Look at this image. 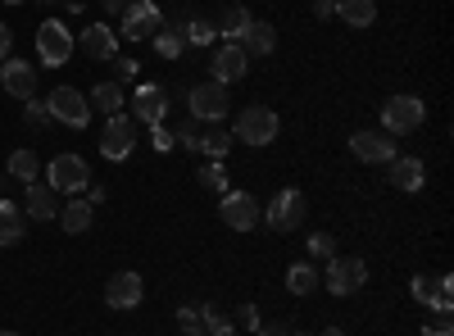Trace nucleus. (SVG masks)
I'll return each instance as SVG.
<instances>
[{
    "instance_id": "423d86ee",
    "label": "nucleus",
    "mask_w": 454,
    "mask_h": 336,
    "mask_svg": "<svg viewBox=\"0 0 454 336\" xmlns=\"http://www.w3.org/2000/svg\"><path fill=\"white\" fill-rule=\"evenodd\" d=\"M46 109H51V123H68V128H87L91 123V105L78 87H55L46 96Z\"/></svg>"
},
{
    "instance_id": "09e8293b",
    "label": "nucleus",
    "mask_w": 454,
    "mask_h": 336,
    "mask_svg": "<svg viewBox=\"0 0 454 336\" xmlns=\"http://www.w3.org/2000/svg\"><path fill=\"white\" fill-rule=\"evenodd\" d=\"M323 336H346V332H340V327H327V332H323Z\"/></svg>"
},
{
    "instance_id": "4c0bfd02",
    "label": "nucleus",
    "mask_w": 454,
    "mask_h": 336,
    "mask_svg": "<svg viewBox=\"0 0 454 336\" xmlns=\"http://www.w3.org/2000/svg\"><path fill=\"white\" fill-rule=\"evenodd\" d=\"M423 336H454V318L450 314H432L423 323Z\"/></svg>"
},
{
    "instance_id": "8fccbe9b",
    "label": "nucleus",
    "mask_w": 454,
    "mask_h": 336,
    "mask_svg": "<svg viewBox=\"0 0 454 336\" xmlns=\"http://www.w3.org/2000/svg\"><path fill=\"white\" fill-rule=\"evenodd\" d=\"M0 5H23V0H0Z\"/></svg>"
},
{
    "instance_id": "5701e85b",
    "label": "nucleus",
    "mask_w": 454,
    "mask_h": 336,
    "mask_svg": "<svg viewBox=\"0 0 454 336\" xmlns=\"http://www.w3.org/2000/svg\"><path fill=\"white\" fill-rule=\"evenodd\" d=\"M336 19L350 27H372L377 19V0H336Z\"/></svg>"
},
{
    "instance_id": "7ed1b4c3",
    "label": "nucleus",
    "mask_w": 454,
    "mask_h": 336,
    "mask_svg": "<svg viewBox=\"0 0 454 336\" xmlns=\"http://www.w3.org/2000/svg\"><path fill=\"white\" fill-rule=\"evenodd\" d=\"M278 132H282V119L273 114L269 105H250V109H241V114H237V128H232V137L246 141V145H269Z\"/></svg>"
},
{
    "instance_id": "a878e982",
    "label": "nucleus",
    "mask_w": 454,
    "mask_h": 336,
    "mask_svg": "<svg viewBox=\"0 0 454 336\" xmlns=\"http://www.w3.org/2000/svg\"><path fill=\"white\" fill-rule=\"evenodd\" d=\"M286 291L291 295H314L318 291V269L314 264H291L286 269Z\"/></svg>"
},
{
    "instance_id": "a211bd4d",
    "label": "nucleus",
    "mask_w": 454,
    "mask_h": 336,
    "mask_svg": "<svg viewBox=\"0 0 454 336\" xmlns=\"http://www.w3.org/2000/svg\"><path fill=\"white\" fill-rule=\"evenodd\" d=\"M391 186L395 191H423V182H427V168L423 160H413V155H391Z\"/></svg>"
},
{
    "instance_id": "ea45409f",
    "label": "nucleus",
    "mask_w": 454,
    "mask_h": 336,
    "mask_svg": "<svg viewBox=\"0 0 454 336\" xmlns=\"http://www.w3.org/2000/svg\"><path fill=\"white\" fill-rule=\"evenodd\" d=\"M137 64L141 59H119V55H114V73H119V82H137Z\"/></svg>"
},
{
    "instance_id": "39448f33",
    "label": "nucleus",
    "mask_w": 454,
    "mask_h": 336,
    "mask_svg": "<svg viewBox=\"0 0 454 336\" xmlns=\"http://www.w3.org/2000/svg\"><path fill=\"white\" fill-rule=\"evenodd\" d=\"M73 32H68V23L64 19H46L42 27H36V59L42 64H51V68H59L68 55H73Z\"/></svg>"
},
{
    "instance_id": "a19ab883",
    "label": "nucleus",
    "mask_w": 454,
    "mask_h": 336,
    "mask_svg": "<svg viewBox=\"0 0 454 336\" xmlns=\"http://www.w3.org/2000/svg\"><path fill=\"white\" fill-rule=\"evenodd\" d=\"M237 314H241V318H237V327H246V332H254V327H259V309H254V305H246V309H237Z\"/></svg>"
},
{
    "instance_id": "3c124183",
    "label": "nucleus",
    "mask_w": 454,
    "mask_h": 336,
    "mask_svg": "<svg viewBox=\"0 0 454 336\" xmlns=\"http://www.w3.org/2000/svg\"><path fill=\"white\" fill-rule=\"evenodd\" d=\"M286 336H314V332H286Z\"/></svg>"
},
{
    "instance_id": "de8ad7c7",
    "label": "nucleus",
    "mask_w": 454,
    "mask_h": 336,
    "mask_svg": "<svg viewBox=\"0 0 454 336\" xmlns=\"http://www.w3.org/2000/svg\"><path fill=\"white\" fill-rule=\"evenodd\" d=\"M87 205H105V186H87Z\"/></svg>"
},
{
    "instance_id": "a18cd8bd",
    "label": "nucleus",
    "mask_w": 454,
    "mask_h": 336,
    "mask_svg": "<svg viewBox=\"0 0 454 336\" xmlns=\"http://www.w3.org/2000/svg\"><path fill=\"white\" fill-rule=\"evenodd\" d=\"M314 14L318 19H332L336 14V0H314Z\"/></svg>"
},
{
    "instance_id": "37998d69",
    "label": "nucleus",
    "mask_w": 454,
    "mask_h": 336,
    "mask_svg": "<svg viewBox=\"0 0 454 336\" xmlns=\"http://www.w3.org/2000/svg\"><path fill=\"white\" fill-rule=\"evenodd\" d=\"M254 332H259V336H286L291 327H286V323H259Z\"/></svg>"
},
{
    "instance_id": "1a4fd4ad",
    "label": "nucleus",
    "mask_w": 454,
    "mask_h": 336,
    "mask_svg": "<svg viewBox=\"0 0 454 336\" xmlns=\"http://www.w3.org/2000/svg\"><path fill=\"white\" fill-rule=\"evenodd\" d=\"M223 223L232 232H254L259 223H263V205L250 196V191H223V205H218Z\"/></svg>"
},
{
    "instance_id": "f257e3e1",
    "label": "nucleus",
    "mask_w": 454,
    "mask_h": 336,
    "mask_svg": "<svg viewBox=\"0 0 454 336\" xmlns=\"http://www.w3.org/2000/svg\"><path fill=\"white\" fill-rule=\"evenodd\" d=\"M423 123H427V105L419 96H391L382 105V132H391V137L419 132Z\"/></svg>"
},
{
    "instance_id": "0eeeda50",
    "label": "nucleus",
    "mask_w": 454,
    "mask_h": 336,
    "mask_svg": "<svg viewBox=\"0 0 454 336\" xmlns=\"http://www.w3.org/2000/svg\"><path fill=\"white\" fill-rule=\"evenodd\" d=\"M132 145H137V119L132 114H109L105 128H100V155L119 164V160L132 155Z\"/></svg>"
},
{
    "instance_id": "c03bdc74",
    "label": "nucleus",
    "mask_w": 454,
    "mask_h": 336,
    "mask_svg": "<svg viewBox=\"0 0 454 336\" xmlns=\"http://www.w3.org/2000/svg\"><path fill=\"white\" fill-rule=\"evenodd\" d=\"M10 46H14V32L0 23V59H10Z\"/></svg>"
},
{
    "instance_id": "4be33fe9",
    "label": "nucleus",
    "mask_w": 454,
    "mask_h": 336,
    "mask_svg": "<svg viewBox=\"0 0 454 336\" xmlns=\"http://www.w3.org/2000/svg\"><path fill=\"white\" fill-rule=\"evenodd\" d=\"M23 228H27V218L14 200H0V246H19L23 241Z\"/></svg>"
},
{
    "instance_id": "79ce46f5",
    "label": "nucleus",
    "mask_w": 454,
    "mask_h": 336,
    "mask_svg": "<svg viewBox=\"0 0 454 336\" xmlns=\"http://www.w3.org/2000/svg\"><path fill=\"white\" fill-rule=\"evenodd\" d=\"M150 141H155V151H173V141H177V137H173V132H164V128L155 123V137H150Z\"/></svg>"
},
{
    "instance_id": "e433bc0d",
    "label": "nucleus",
    "mask_w": 454,
    "mask_h": 336,
    "mask_svg": "<svg viewBox=\"0 0 454 336\" xmlns=\"http://www.w3.org/2000/svg\"><path fill=\"white\" fill-rule=\"evenodd\" d=\"M177 327H182L186 336H200V309H196V305H182V309H177Z\"/></svg>"
},
{
    "instance_id": "f3484780",
    "label": "nucleus",
    "mask_w": 454,
    "mask_h": 336,
    "mask_svg": "<svg viewBox=\"0 0 454 336\" xmlns=\"http://www.w3.org/2000/svg\"><path fill=\"white\" fill-rule=\"evenodd\" d=\"M78 46L91 59H114V55H119V32H109L105 23H87L82 36H78Z\"/></svg>"
},
{
    "instance_id": "6e6552de",
    "label": "nucleus",
    "mask_w": 454,
    "mask_h": 336,
    "mask_svg": "<svg viewBox=\"0 0 454 336\" xmlns=\"http://www.w3.org/2000/svg\"><path fill=\"white\" fill-rule=\"evenodd\" d=\"M323 282H327L332 295H355L368 282V264H364V259H355V254H332Z\"/></svg>"
},
{
    "instance_id": "7c9ffc66",
    "label": "nucleus",
    "mask_w": 454,
    "mask_h": 336,
    "mask_svg": "<svg viewBox=\"0 0 454 336\" xmlns=\"http://www.w3.org/2000/svg\"><path fill=\"white\" fill-rule=\"evenodd\" d=\"M196 182L205 186V191H227V168H223V160H209L205 168H196Z\"/></svg>"
},
{
    "instance_id": "aec40b11",
    "label": "nucleus",
    "mask_w": 454,
    "mask_h": 336,
    "mask_svg": "<svg viewBox=\"0 0 454 336\" xmlns=\"http://www.w3.org/2000/svg\"><path fill=\"white\" fill-rule=\"evenodd\" d=\"M237 46H241L246 55H273V46H278V32H273V23H259V19H250Z\"/></svg>"
},
{
    "instance_id": "9b49d317",
    "label": "nucleus",
    "mask_w": 454,
    "mask_h": 336,
    "mask_svg": "<svg viewBox=\"0 0 454 336\" xmlns=\"http://www.w3.org/2000/svg\"><path fill=\"white\" fill-rule=\"evenodd\" d=\"M227 109H232V100H227V87L223 82H200L192 91V119L196 123H223Z\"/></svg>"
},
{
    "instance_id": "dca6fc26",
    "label": "nucleus",
    "mask_w": 454,
    "mask_h": 336,
    "mask_svg": "<svg viewBox=\"0 0 454 336\" xmlns=\"http://www.w3.org/2000/svg\"><path fill=\"white\" fill-rule=\"evenodd\" d=\"M0 87H5L10 96H19V100H32L36 96V68L27 59H5L0 64Z\"/></svg>"
},
{
    "instance_id": "2f4dec72",
    "label": "nucleus",
    "mask_w": 454,
    "mask_h": 336,
    "mask_svg": "<svg viewBox=\"0 0 454 336\" xmlns=\"http://www.w3.org/2000/svg\"><path fill=\"white\" fill-rule=\"evenodd\" d=\"M182 36H186V42H192V46H209V42H214V36H218V27H214L209 19H186V27H182Z\"/></svg>"
},
{
    "instance_id": "393cba45",
    "label": "nucleus",
    "mask_w": 454,
    "mask_h": 336,
    "mask_svg": "<svg viewBox=\"0 0 454 336\" xmlns=\"http://www.w3.org/2000/svg\"><path fill=\"white\" fill-rule=\"evenodd\" d=\"M232 145H237L232 132H223L218 123H205V132H200V151H205L209 160H223L227 151H232Z\"/></svg>"
},
{
    "instance_id": "49530a36",
    "label": "nucleus",
    "mask_w": 454,
    "mask_h": 336,
    "mask_svg": "<svg viewBox=\"0 0 454 336\" xmlns=\"http://www.w3.org/2000/svg\"><path fill=\"white\" fill-rule=\"evenodd\" d=\"M128 5H132V0H105V10H109V14H114V19H119V14H123V10H128Z\"/></svg>"
},
{
    "instance_id": "9d476101",
    "label": "nucleus",
    "mask_w": 454,
    "mask_h": 336,
    "mask_svg": "<svg viewBox=\"0 0 454 336\" xmlns=\"http://www.w3.org/2000/svg\"><path fill=\"white\" fill-rule=\"evenodd\" d=\"M119 19H123V27H119L123 42H150V36H155V32L164 27L160 5H150V0H132V5H128Z\"/></svg>"
},
{
    "instance_id": "f8f14e48",
    "label": "nucleus",
    "mask_w": 454,
    "mask_h": 336,
    "mask_svg": "<svg viewBox=\"0 0 454 336\" xmlns=\"http://www.w3.org/2000/svg\"><path fill=\"white\" fill-rule=\"evenodd\" d=\"M350 151H355V160H364V164H387V160L395 155V137L382 132V128H364V132L350 137Z\"/></svg>"
},
{
    "instance_id": "58836bf2",
    "label": "nucleus",
    "mask_w": 454,
    "mask_h": 336,
    "mask_svg": "<svg viewBox=\"0 0 454 336\" xmlns=\"http://www.w3.org/2000/svg\"><path fill=\"white\" fill-rule=\"evenodd\" d=\"M200 132H205V123L192 119V123H182V128H177V141L186 145V151H200Z\"/></svg>"
},
{
    "instance_id": "4468645a",
    "label": "nucleus",
    "mask_w": 454,
    "mask_h": 336,
    "mask_svg": "<svg viewBox=\"0 0 454 336\" xmlns=\"http://www.w3.org/2000/svg\"><path fill=\"white\" fill-rule=\"evenodd\" d=\"M164 114H168V91L160 87V82H145V87H137V96H132V119H141V123H164Z\"/></svg>"
},
{
    "instance_id": "f03ea898",
    "label": "nucleus",
    "mask_w": 454,
    "mask_h": 336,
    "mask_svg": "<svg viewBox=\"0 0 454 336\" xmlns=\"http://www.w3.org/2000/svg\"><path fill=\"white\" fill-rule=\"evenodd\" d=\"M46 186L55 196H78V191H87L91 186V168H87V160L82 155H55L51 160V168H46Z\"/></svg>"
},
{
    "instance_id": "72a5a7b5",
    "label": "nucleus",
    "mask_w": 454,
    "mask_h": 336,
    "mask_svg": "<svg viewBox=\"0 0 454 336\" xmlns=\"http://www.w3.org/2000/svg\"><path fill=\"white\" fill-rule=\"evenodd\" d=\"M23 119L32 123V128H51V109H46V100H23Z\"/></svg>"
},
{
    "instance_id": "c9c22d12",
    "label": "nucleus",
    "mask_w": 454,
    "mask_h": 336,
    "mask_svg": "<svg viewBox=\"0 0 454 336\" xmlns=\"http://www.w3.org/2000/svg\"><path fill=\"white\" fill-rule=\"evenodd\" d=\"M409 295H413V301H419V305H432V295H436V277H413L409 282Z\"/></svg>"
},
{
    "instance_id": "bb28decb",
    "label": "nucleus",
    "mask_w": 454,
    "mask_h": 336,
    "mask_svg": "<svg viewBox=\"0 0 454 336\" xmlns=\"http://www.w3.org/2000/svg\"><path fill=\"white\" fill-rule=\"evenodd\" d=\"M196 309H200V336H232L237 332V323L227 314H218L214 305H196Z\"/></svg>"
},
{
    "instance_id": "cd10ccee",
    "label": "nucleus",
    "mask_w": 454,
    "mask_h": 336,
    "mask_svg": "<svg viewBox=\"0 0 454 336\" xmlns=\"http://www.w3.org/2000/svg\"><path fill=\"white\" fill-rule=\"evenodd\" d=\"M150 42H155V51H160V59H177V55L186 51V36H182L177 27H160L155 36H150Z\"/></svg>"
},
{
    "instance_id": "603ef678",
    "label": "nucleus",
    "mask_w": 454,
    "mask_h": 336,
    "mask_svg": "<svg viewBox=\"0 0 454 336\" xmlns=\"http://www.w3.org/2000/svg\"><path fill=\"white\" fill-rule=\"evenodd\" d=\"M0 336H19V332H0Z\"/></svg>"
},
{
    "instance_id": "6ab92c4d",
    "label": "nucleus",
    "mask_w": 454,
    "mask_h": 336,
    "mask_svg": "<svg viewBox=\"0 0 454 336\" xmlns=\"http://www.w3.org/2000/svg\"><path fill=\"white\" fill-rule=\"evenodd\" d=\"M23 205H27V218L32 223H51L59 214V196L51 191L46 182H27V200Z\"/></svg>"
},
{
    "instance_id": "473e14b6",
    "label": "nucleus",
    "mask_w": 454,
    "mask_h": 336,
    "mask_svg": "<svg viewBox=\"0 0 454 336\" xmlns=\"http://www.w3.org/2000/svg\"><path fill=\"white\" fill-rule=\"evenodd\" d=\"M246 23H250V14H246L241 5H232V10L223 14V32L232 36V42H241V32H246Z\"/></svg>"
},
{
    "instance_id": "2eb2a0df",
    "label": "nucleus",
    "mask_w": 454,
    "mask_h": 336,
    "mask_svg": "<svg viewBox=\"0 0 454 336\" xmlns=\"http://www.w3.org/2000/svg\"><path fill=\"white\" fill-rule=\"evenodd\" d=\"M246 68H250V55H246L237 42H227V46L209 59V78L227 87V82H241V78H246Z\"/></svg>"
},
{
    "instance_id": "b1692460",
    "label": "nucleus",
    "mask_w": 454,
    "mask_h": 336,
    "mask_svg": "<svg viewBox=\"0 0 454 336\" xmlns=\"http://www.w3.org/2000/svg\"><path fill=\"white\" fill-rule=\"evenodd\" d=\"M91 209L96 205H87V200H68V205H59V223H64V232H73V237H82L87 228H91Z\"/></svg>"
},
{
    "instance_id": "20e7f679",
    "label": "nucleus",
    "mask_w": 454,
    "mask_h": 336,
    "mask_svg": "<svg viewBox=\"0 0 454 336\" xmlns=\"http://www.w3.org/2000/svg\"><path fill=\"white\" fill-rule=\"evenodd\" d=\"M305 214H309V205H305V196H300L295 186H282V191L263 205V223H269L273 232H295L300 223H305Z\"/></svg>"
},
{
    "instance_id": "ddd939ff",
    "label": "nucleus",
    "mask_w": 454,
    "mask_h": 336,
    "mask_svg": "<svg viewBox=\"0 0 454 336\" xmlns=\"http://www.w3.org/2000/svg\"><path fill=\"white\" fill-rule=\"evenodd\" d=\"M145 301V282L137 273H114L105 282V305L109 309H137Z\"/></svg>"
},
{
    "instance_id": "c85d7f7f",
    "label": "nucleus",
    "mask_w": 454,
    "mask_h": 336,
    "mask_svg": "<svg viewBox=\"0 0 454 336\" xmlns=\"http://www.w3.org/2000/svg\"><path fill=\"white\" fill-rule=\"evenodd\" d=\"M36 173H42V160H36L32 151H14V155H10V177H19V182H36Z\"/></svg>"
},
{
    "instance_id": "412c9836",
    "label": "nucleus",
    "mask_w": 454,
    "mask_h": 336,
    "mask_svg": "<svg viewBox=\"0 0 454 336\" xmlns=\"http://www.w3.org/2000/svg\"><path fill=\"white\" fill-rule=\"evenodd\" d=\"M91 109H100V114L109 119V114H123V105H128V96H123V82H96V91H91V100H87Z\"/></svg>"
},
{
    "instance_id": "c756f323",
    "label": "nucleus",
    "mask_w": 454,
    "mask_h": 336,
    "mask_svg": "<svg viewBox=\"0 0 454 336\" xmlns=\"http://www.w3.org/2000/svg\"><path fill=\"white\" fill-rule=\"evenodd\" d=\"M432 314H454V277L450 273H436V295H432Z\"/></svg>"
},
{
    "instance_id": "f704fd0d",
    "label": "nucleus",
    "mask_w": 454,
    "mask_h": 336,
    "mask_svg": "<svg viewBox=\"0 0 454 336\" xmlns=\"http://www.w3.org/2000/svg\"><path fill=\"white\" fill-rule=\"evenodd\" d=\"M305 246H309V254H314V259H323V264L336 254V237H332V232H314Z\"/></svg>"
}]
</instances>
